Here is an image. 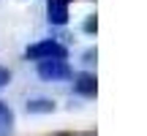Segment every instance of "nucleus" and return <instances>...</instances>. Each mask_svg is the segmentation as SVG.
Masks as SVG:
<instances>
[{
  "instance_id": "f03ea898",
  "label": "nucleus",
  "mask_w": 147,
  "mask_h": 136,
  "mask_svg": "<svg viewBox=\"0 0 147 136\" xmlns=\"http://www.w3.org/2000/svg\"><path fill=\"white\" fill-rule=\"evenodd\" d=\"M38 76L47 79V82H63V79H71V65L65 60H41Z\"/></svg>"
},
{
  "instance_id": "0eeeda50",
  "label": "nucleus",
  "mask_w": 147,
  "mask_h": 136,
  "mask_svg": "<svg viewBox=\"0 0 147 136\" xmlns=\"http://www.w3.org/2000/svg\"><path fill=\"white\" fill-rule=\"evenodd\" d=\"M8 82H11V71H8V68H3V65H0V87H5Z\"/></svg>"
},
{
  "instance_id": "20e7f679",
  "label": "nucleus",
  "mask_w": 147,
  "mask_h": 136,
  "mask_svg": "<svg viewBox=\"0 0 147 136\" xmlns=\"http://www.w3.org/2000/svg\"><path fill=\"white\" fill-rule=\"evenodd\" d=\"M74 93L84 95V98H93V95L98 93L95 73H90V71H79V73H74Z\"/></svg>"
},
{
  "instance_id": "f257e3e1",
  "label": "nucleus",
  "mask_w": 147,
  "mask_h": 136,
  "mask_svg": "<svg viewBox=\"0 0 147 136\" xmlns=\"http://www.w3.org/2000/svg\"><path fill=\"white\" fill-rule=\"evenodd\" d=\"M25 57L36 60V63H41V60H68V49L60 41H55V38H44V41L25 49Z\"/></svg>"
},
{
  "instance_id": "39448f33",
  "label": "nucleus",
  "mask_w": 147,
  "mask_h": 136,
  "mask_svg": "<svg viewBox=\"0 0 147 136\" xmlns=\"http://www.w3.org/2000/svg\"><path fill=\"white\" fill-rule=\"evenodd\" d=\"M14 125H16L14 109H11L5 101H0V136H11L14 133Z\"/></svg>"
},
{
  "instance_id": "7ed1b4c3",
  "label": "nucleus",
  "mask_w": 147,
  "mask_h": 136,
  "mask_svg": "<svg viewBox=\"0 0 147 136\" xmlns=\"http://www.w3.org/2000/svg\"><path fill=\"white\" fill-rule=\"evenodd\" d=\"M68 16H71L68 0H47V22L49 25L63 27V25H68Z\"/></svg>"
},
{
  "instance_id": "6e6552de",
  "label": "nucleus",
  "mask_w": 147,
  "mask_h": 136,
  "mask_svg": "<svg viewBox=\"0 0 147 136\" xmlns=\"http://www.w3.org/2000/svg\"><path fill=\"white\" fill-rule=\"evenodd\" d=\"M98 30V22H95V16H87V22H84V33H95Z\"/></svg>"
},
{
  "instance_id": "423d86ee",
  "label": "nucleus",
  "mask_w": 147,
  "mask_h": 136,
  "mask_svg": "<svg viewBox=\"0 0 147 136\" xmlns=\"http://www.w3.org/2000/svg\"><path fill=\"white\" fill-rule=\"evenodd\" d=\"M25 109H27V114H52L57 106H55L52 98H30Z\"/></svg>"
}]
</instances>
